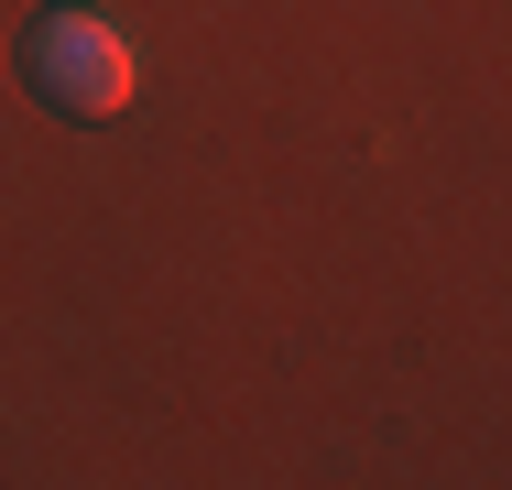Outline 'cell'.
Wrapping results in <instances>:
<instances>
[{
    "mask_svg": "<svg viewBox=\"0 0 512 490\" xmlns=\"http://www.w3.org/2000/svg\"><path fill=\"white\" fill-rule=\"evenodd\" d=\"M22 77H33L44 109H66V120H120L142 66H131V33H120L109 11H33Z\"/></svg>",
    "mask_w": 512,
    "mask_h": 490,
    "instance_id": "cell-1",
    "label": "cell"
}]
</instances>
